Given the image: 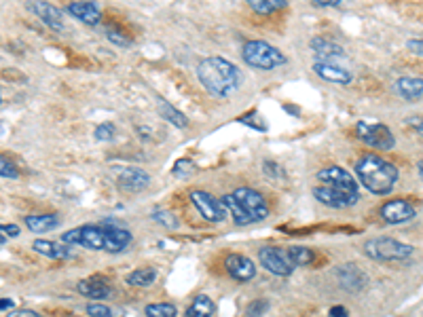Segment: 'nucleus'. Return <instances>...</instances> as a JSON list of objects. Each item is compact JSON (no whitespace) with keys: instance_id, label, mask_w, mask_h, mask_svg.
<instances>
[{"instance_id":"38","label":"nucleus","mask_w":423,"mask_h":317,"mask_svg":"<svg viewBox=\"0 0 423 317\" xmlns=\"http://www.w3.org/2000/svg\"><path fill=\"white\" fill-rule=\"evenodd\" d=\"M262 172H265L269 178H273V180H281V178H286L284 168H281L279 163H275V161H265V163H262Z\"/></svg>"},{"instance_id":"33","label":"nucleus","mask_w":423,"mask_h":317,"mask_svg":"<svg viewBox=\"0 0 423 317\" xmlns=\"http://www.w3.org/2000/svg\"><path fill=\"white\" fill-rule=\"evenodd\" d=\"M0 176L9 178V180H17V178L22 176V172H20V168L15 165L13 158H9V156H5V154H0Z\"/></svg>"},{"instance_id":"10","label":"nucleus","mask_w":423,"mask_h":317,"mask_svg":"<svg viewBox=\"0 0 423 317\" xmlns=\"http://www.w3.org/2000/svg\"><path fill=\"white\" fill-rule=\"evenodd\" d=\"M188 197H191L195 209L201 214L203 220H207V222H223L227 218V209L223 207V203L218 199L212 197L209 193H205V191H191Z\"/></svg>"},{"instance_id":"39","label":"nucleus","mask_w":423,"mask_h":317,"mask_svg":"<svg viewBox=\"0 0 423 317\" xmlns=\"http://www.w3.org/2000/svg\"><path fill=\"white\" fill-rule=\"evenodd\" d=\"M108 40H110L112 45H117V47H129V45H131V40H129L127 36L119 34L117 30H108Z\"/></svg>"},{"instance_id":"4","label":"nucleus","mask_w":423,"mask_h":317,"mask_svg":"<svg viewBox=\"0 0 423 317\" xmlns=\"http://www.w3.org/2000/svg\"><path fill=\"white\" fill-rule=\"evenodd\" d=\"M242 55L246 64L256 70H275L286 64L284 53L269 45L267 40H248L242 49Z\"/></svg>"},{"instance_id":"23","label":"nucleus","mask_w":423,"mask_h":317,"mask_svg":"<svg viewBox=\"0 0 423 317\" xmlns=\"http://www.w3.org/2000/svg\"><path fill=\"white\" fill-rule=\"evenodd\" d=\"M394 89L400 98L415 102V100H421V96H423V81L415 76H402L396 81Z\"/></svg>"},{"instance_id":"28","label":"nucleus","mask_w":423,"mask_h":317,"mask_svg":"<svg viewBox=\"0 0 423 317\" xmlns=\"http://www.w3.org/2000/svg\"><path fill=\"white\" fill-rule=\"evenodd\" d=\"M246 3L258 15H271L284 9L288 5V0H246Z\"/></svg>"},{"instance_id":"3","label":"nucleus","mask_w":423,"mask_h":317,"mask_svg":"<svg viewBox=\"0 0 423 317\" xmlns=\"http://www.w3.org/2000/svg\"><path fill=\"white\" fill-rule=\"evenodd\" d=\"M364 254L375 263H394V260H406L415 254V248L398 242L394 237H375L364 244Z\"/></svg>"},{"instance_id":"30","label":"nucleus","mask_w":423,"mask_h":317,"mask_svg":"<svg viewBox=\"0 0 423 317\" xmlns=\"http://www.w3.org/2000/svg\"><path fill=\"white\" fill-rule=\"evenodd\" d=\"M286 254H288V260L295 267H307V265H311L316 260V252L305 248V246H292V248L286 250Z\"/></svg>"},{"instance_id":"6","label":"nucleus","mask_w":423,"mask_h":317,"mask_svg":"<svg viewBox=\"0 0 423 317\" xmlns=\"http://www.w3.org/2000/svg\"><path fill=\"white\" fill-rule=\"evenodd\" d=\"M356 135L364 144H369V146H373L377 150H392L394 144H396L394 133L383 123H364L362 121V123L356 125Z\"/></svg>"},{"instance_id":"34","label":"nucleus","mask_w":423,"mask_h":317,"mask_svg":"<svg viewBox=\"0 0 423 317\" xmlns=\"http://www.w3.org/2000/svg\"><path fill=\"white\" fill-rule=\"evenodd\" d=\"M267 309H269V300H262V298L252 300L246 307V317H262L267 313Z\"/></svg>"},{"instance_id":"18","label":"nucleus","mask_w":423,"mask_h":317,"mask_svg":"<svg viewBox=\"0 0 423 317\" xmlns=\"http://www.w3.org/2000/svg\"><path fill=\"white\" fill-rule=\"evenodd\" d=\"M30 9H32V13H36L51 30H61V28H64V13H61L55 5L47 3V0H32Z\"/></svg>"},{"instance_id":"36","label":"nucleus","mask_w":423,"mask_h":317,"mask_svg":"<svg viewBox=\"0 0 423 317\" xmlns=\"http://www.w3.org/2000/svg\"><path fill=\"white\" fill-rule=\"evenodd\" d=\"M195 172V165L191 158H178V163L174 165V176L176 178H188Z\"/></svg>"},{"instance_id":"48","label":"nucleus","mask_w":423,"mask_h":317,"mask_svg":"<svg viewBox=\"0 0 423 317\" xmlns=\"http://www.w3.org/2000/svg\"><path fill=\"white\" fill-rule=\"evenodd\" d=\"M40 317H43V315H40Z\"/></svg>"},{"instance_id":"16","label":"nucleus","mask_w":423,"mask_h":317,"mask_svg":"<svg viewBox=\"0 0 423 317\" xmlns=\"http://www.w3.org/2000/svg\"><path fill=\"white\" fill-rule=\"evenodd\" d=\"M102 233H104V252L110 254L123 252L133 242L131 233L123 226H102Z\"/></svg>"},{"instance_id":"42","label":"nucleus","mask_w":423,"mask_h":317,"mask_svg":"<svg viewBox=\"0 0 423 317\" xmlns=\"http://www.w3.org/2000/svg\"><path fill=\"white\" fill-rule=\"evenodd\" d=\"M347 315H349V311L345 307H341V304L330 309V317H347Z\"/></svg>"},{"instance_id":"41","label":"nucleus","mask_w":423,"mask_h":317,"mask_svg":"<svg viewBox=\"0 0 423 317\" xmlns=\"http://www.w3.org/2000/svg\"><path fill=\"white\" fill-rule=\"evenodd\" d=\"M7 317H40L36 311H28V309H24V311H13V313H9Z\"/></svg>"},{"instance_id":"2","label":"nucleus","mask_w":423,"mask_h":317,"mask_svg":"<svg viewBox=\"0 0 423 317\" xmlns=\"http://www.w3.org/2000/svg\"><path fill=\"white\" fill-rule=\"evenodd\" d=\"M356 176L369 193L379 197L389 195L400 180L398 168L392 161H387V158H383L381 154L360 156L356 163Z\"/></svg>"},{"instance_id":"43","label":"nucleus","mask_w":423,"mask_h":317,"mask_svg":"<svg viewBox=\"0 0 423 317\" xmlns=\"http://www.w3.org/2000/svg\"><path fill=\"white\" fill-rule=\"evenodd\" d=\"M408 49H410V51H415V53H417V57H421V53H423V49H421V40H419V38L408 40Z\"/></svg>"},{"instance_id":"26","label":"nucleus","mask_w":423,"mask_h":317,"mask_svg":"<svg viewBox=\"0 0 423 317\" xmlns=\"http://www.w3.org/2000/svg\"><path fill=\"white\" fill-rule=\"evenodd\" d=\"M24 222H26V226H28V230H32V233H49V230H53L55 226H59V216H55V214H43V216H26L24 218Z\"/></svg>"},{"instance_id":"11","label":"nucleus","mask_w":423,"mask_h":317,"mask_svg":"<svg viewBox=\"0 0 423 317\" xmlns=\"http://www.w3.org/2000/svg\"><path fill=\"white\" fill-rule=\"evenodd\" d=\"M114 180L119 184L121 191L125 193H142L144 189H149L151 184V176L144 170H138V168H121L114 170Z\"/></svg>"},{"instance_id":"19","label":"nucleus","mask_w":423,"mask_h":317,"mask_svg":"<svg viewBox=\"0 0 423 317\" xmlns=\"http://www.w3.org/2000/svg\"><path fill=\"white\" fill-rule=\"evenodd\" d=\"M311 49L313 53L318 55V61H328V64H334L332 59H345L347 53L341 45H336L334 40H328V38H322V36H316L311 38Z\"/></svg>"},{"instance_id":"17","label":"nucleus","mask_w":423,"mask_h":317,"mask_svg":"<svg viewBox=\"0 0 423 317\" xmlns=\"http://www.w3.org/2000/svg\"><path fill=\"white\" fill-rule=\"evenodd\" d=\"M313 72L322 78V81L328 83H336V85H349L354 81V74L349 70L341 68L339 64H328V61H313Z\"/></svg>"},{"instance_id":"31","label":"nucleus","mask_w":423,"mask_h":317,"mask_svg":"<svg viewBox=\"0 0 423 317\" xmlns=\"http://www.w3.org/2000/svg\"><path fill=\"white\" fill-rule=\"evenodd\" d=\"M147 317H176L178 311L172 302H151L144 307Z\"/></svg>"},{"instance_id":"32","label":"nucleus","mask_w":423,"mask_h":317,"mask_svg":"<svg viewBox=\"0 0 423 317\" xmlns=\"http://www.w3.org/2000/svg\"><path fill=\"white\" fill-rule=\"evenodd\" d=\"M153 220L157 222V224H161V226H165V228H178L180 226V220L172 214V212H168V209H161V207H155L153 209Z\"/></svg>"},{"instance_id":"35","label":"nucleus","mask_w":423,"mask_h":317,"mask_svg":"<svg viewBox=\"0 0 423 317\" xmlns=\"http://www.w3.org/2000/svg\"><path fill=\"white\" fill-rule=\"evenodd\" d=\"M85 311H87V315H89V317H112V309H110V307H106V304H102L100 300L89 302Z\"/></svg>"},{"instance_id":"29","label":"nucleus","mask_w":423,"mask_h":317,"mask_svg":"<svg viewBox=\"0 0 423 317\" xmlns=\"http://www.w3.org/2000/svg\"><path fill=\"white\" fill-rule=\"evenodd\" d=\"M221 203H223V207L231 214V218H233V222L237 224V226H248V224H252L250 222V218H248V214L242 209V205L233 199V195H225L223 199H221Z\"/></svg>"},{"instance_id":"14","label":"nucleus","mask_w":423,"mask_h":317,"mask_svg":"<svg viewBox=\"0 0 423 317\" xmlns=\"http://www.w3.org/2000/svg\"><path fill=\"white\" fill-rule=\"evenodd\" d=\"M68 15H73L75 20H79L85 26H98L102 22V11L96 3H89V0H77V3H70L66 7Z\"/></svg>"},{"instance_id":"5","label":"nucleus","mask_w":423,"mask_h":317,"mask_svg":"<svg viewBox=\"0 0 423 317\" xmlns=\"http://www.w3.org/2000/svg\"><path fill=\"white\" fill-rule=\"evenodd\" d=\"M61 244H66V246H81V248H87V250L104 252V233H102V226L83 224L79 228L66 230L61 235Z\"/></svg>"},{"instance_id":"47","label":"nucleus","mask_w":423,"mask_h":317,"mask_svg":"<svg viewBox=\"0 0 423 317\" xmlns=\"http://www.w3.org/2000/svg\"><path fill=\"white\" fill-rule=\"evenodd\" d=\"M0 104H3V96H0Z\"/></svg>"},{"instance_id":"44","label":"nucleus","mask_w":423,"mask_h":317,"mask_svg":"<svg viewBox=\"0 0 423 317\" xmlns=\"http://www.w3.org/2000/svg\"><path fill=\"white\" fill-rule=\"evenodd\" d=\"M341 3L343 0H313V5H318V7H336Z\"/></svg>"},{"instance_id":"37","label":"nucleus","mask_w":423,"mask_h":317,"mask_svg":"<svg viewBox=\"0 0 423 317\" xmlns=\"http://www.w3.org/2000/svg\"><path fill=\"white\" fill-rule=\"evenodd\" d=\"M94 138H96L98 142H110V140L114 138V125H112V123H102V125H98L96 131H94Z\"/></svg>"},{"instance_id":"21","label":"nucleus","mask_w":423,"mask_h":317,"mask_svg":"<svg viewBox=\"0 0 423 317\" xmlns=\"http://www.w3.org/2000/svg\"><path fill=\"white\" fill-rule=\"evenodd\" d=\"M77 290H79L85 298H89V300H104V298H110V296H112V288H110L104 279H100V277H89V279L79 281Z\"/></svg>"},{"instance_id":"22","label":"nucleus","mask_w":423,"mask_h":317,"mask_svg":"<svg viewBox=\"0 0 423 317\" xmlns=\"http://www.w3.org/2000/svg\"><path fill=\"white\" fill-rule=\"evenodd\" d=\"M32 250L47 256V258H59V260L75 258V252L70 250V246L59 244V242H49V239H36L32 244Z\"/></svg>"},{"instance_id":"20","label":"nucleus","mask_w":423,"mask_h":317,"mask_svg":"<svg viewBox=\"0 0 423 317\" xmlns=\"http://www.w3.org/2000/svg\"><path fill=\"white\" fill-rule=\"evenodd\" d=\"M336 277L341 281V286L349 292L358 294L364 286H366V273L360 271L356 265H345L336 271Z\"/></svg>"},{"instance_id":"40","label":"nucleus","mask_w":423,"mask_h":317,"mask_svg":"<svg viewBox=\"0 0 423 317\" xmlns=\"http://www.w3.org/2000/svg\"><path fill=\"white\" fill-rule=\"evenodd\" d=\"M0 233H3L5 237H17L20 235V226H15V224H0Z\"/></svg>"},{"instance_id":"45","label":"nucleus","mask_w":423,"mask_h":317,"mask_svg":"<svg viewBox=\"0 0 423 317\" xmlns=\"http://www.w3.org/2000/svg\"><path fill=\"white\" fill-rule=\"evenodd\" d=\"M13 307H15V302L11 298H0V311H9Z\"/></svg>"},{"instance_id":"46","label":"nucleus","mask_w":423,"mask_h":317,"mask_svg":"<svg viewBox=\"0 0 423 317\" xmlns=\"http://www.w3.org/2000/svg\"><path fill=\"white\" fill-rule=\"evenodd\" d=\"M5 242H7V237H5V235H3V233H0V246H3V244H5Z\"/></svg>"},{"instance_id":"9","label":"nucleus","mask_w":423,"mask_h":317,"mask_svg":"<svg viewBox=\"0 0 423 317\" xmlns=\"http://www.w3.org/2000/svg\"><path fill=\"white\" fill-rule=\"evenodd\" d=\"M316 178L322 182V186H330V189H336V191H343V193H349V195H360L356 178L343 168H336V165L324 168V170L318 172Z\"/></svg>"},{"instance_id":"24","label":"nucleus","mask_w":423,"mask_h":317,"mask_svg":"<svg viewBox=\"0 0 423 317\" xmlns=\"http://www.w3.org/2000/svg\"><path fill=\"white\" fill-rule=\"evenodd\" d=\"M216 313V304L207 294H199L186 309L184 317H214Z\"/></svg>"},{"instance_id":"15","label":"nucleus","mask_w":423,"mask_h":317,"mask_svg":"<svg viewBox=\"0 0 423 317\" xmlns=\"http://www.w3.org/2000/svg\"><path fill=\"white\" fill-rule=\"evenodd\" d=\"M225 267L237 281H252L256 277V265L244 254H229L225 258Z\"/></svg>"},{"instance_id":"8","label":"nucleus","mask_w":423,"mask_h":317,"mask_svg":"<svg viewBox=\"0 0 423 317\" xmlns=\"http://www.w3.org/2000/svg\"><path fill=\"white\" fill-rule=\"evenodd\" d=\"M258 260L269 273H273L277 277H290L295 273V265L288 260L286 250H281V248H275V246L260 248L258 250Z\"/></svg>"},{"instance_id":"7","label":"nucleus","mask_w":423,"mask_h":317,"mask_svg":"<svg viewBox=\"0 0 423 317\" xmlns=\"http://www.w3.org/2000/svg\"><path fill=\"white\" fill-rule=\"evenodd\" d=\"M231 195H233V199L242 205V209L248 214V218H250L252 224H254V222H262V220L269 216V205H267L265 197H262L258 191L248 189V186H242V189L233 191Z\"/></svg>"},{"instance_id":"25","label":"nucleus","mask_w":423,"mask_h":317,"mask_svg":"<svg viewBox=\"0 0 423 317\" xmlns=\"http://www.w3.org/2000/svg\"><path fill=\"white\" fill-rule=\"evenodd\" d=\"M155 281H157V269L153 267H140L125 277V283L131 288H151Z\"/></svg>"},{"instance_id":"27","label":"nucleus","mask_w":423,"mask_h":317,"mask_svg":"<svg viewBox=\"0 0 423 317\" xmlns=\"http://www.w3.org/2000/svg\"><path fill=\"white\" fill-rule=\"evenodd\" d=\"M157 110H159L161 119H165L170 125H174V127H178V129H186V127H188V119H186L176 106H172L168 100H159V102H157Z\"/></svg>"},{"instance_id":"1","label":"nucleus","mask_w":423,"mask_h":317,"mask_svg":"<svg viewBox=\"0 0 423 317\" xmlns=\"http://www.w3.org/2000/svg\"><path fill=\"white\" fill-rule=\"evenodd\" d=\"M197 78L212 98L221 100L235 94L242 83L239 68L221 55L203 57L197 66Z\"/></svg>"},{"instance_id":"13","label":"nucleus","mask_w":423,"mask_h":317,"mask_svg":"<svg viewBox=\"0 0 423 317\" xmlns=\"http://www.w3.org/2000/svg\"><path fill=\"white\" fill-rule=\"evenodd\" d=\"M313 197L324 203V205H330V207H336V209H343V207H349V205H356L360 195H349V193H343V191H336V189H330V186H316L313 189Z\"/></svg>"},{"instance_id":"12","label":"nucleus","mask_w":423,"mask_h":317,"mask_svg":"<svg viewBox=\"0 0 423 317\" xmlns=\"http://www.w3.org/2000/svg\"><path fill=\"white\" fill-rule=\"evenodd\" d=\"M379 214L387 224H402V222L413 220L417 216V209L406 199H392L379 207Z\"/></svg>"}]
</instances>
